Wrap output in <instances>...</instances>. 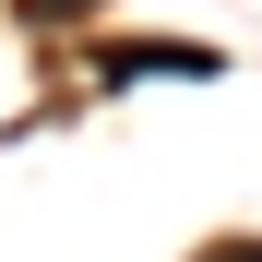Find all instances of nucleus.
<instances>
[{
  "mask_svg": "<svg viewBox=\"0 0 262 262\" xmlns=\"http://www.w3.org/2000/svg\"><path fill=\"white\" fill-rule=\"evenodd\" d=\"M191 262H262V238H203Z\"/></svg>",
  "mask_w": 262,
  "mask_h": 262,
  "instance_id": "f03ea898",
  "label": "nucleus"
},
{
  "mask_svg": "<svg viewBox=\"0 0 262 262\" xmlns=\"http://www.w3.org/2000/svg\"><path fill=\"white\" fill-rule=\"evenodd\" d=\"M96 72H107V83H131V72L203 83V72H227V60H214V48H179V36H119V48H96Z\"/></svg>",
  "mask_w": 262,
  "mask_h": 262,
  "instance_id": "f257e3e1",
  "label": "nucleus"
},
{
  "mask_svg": "<svg viewBox=\"0 0 262 262\" xmlns=\"http://www.w3.org/2000/svg\"><path fill=\"white\" fill-rule=\"evenodd\" d=\"M24 12H48V24H72V12H83V0H24Z\"/></svg>",
  "mask_w": 262,
  "mask_h": 262,
  "instance_id": "7ed1b4c3",
  "label": "nucleus"
}]
</instances>
